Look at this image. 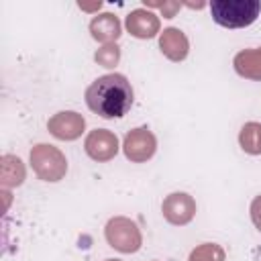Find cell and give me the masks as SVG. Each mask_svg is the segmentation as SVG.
I'll list each match as a JSON object with an SVG mask.
<instances>
[{
    "mask_svg": "<svg viewBox=\"0 0 261 261\" xmlns=\"http://www.w3.org/2000/svg\"><path fill=\"white\" fill-rule=\"evenodd\" d=\"M84 98L88 108L100 118H122L135 102V90L126 75L114 71L96 77L86 88Z\"/></svg>",
    "mask_w": 261,
    "mask_h": 261,
    "instance_id": "6da1fadb",
    "label": "cell"
},
{
    "mask_svg": "<svg viewBox=\"0 0 261 261\" xmlns=\"http://www.w3.org/2000/svg\"><path fill=\"white\" fill-rule=\"evenodd\" d=\"M226 253L216 243H202L196 249H192L188 261H224Z\"/></svg>",
    "mask_w": 261,
    "mask_h": 261,
    "instance_id": "9a60e30c",
    "label": "cell"
},
{
    "mask_svg": "<svg viewBox=\"0 0 261 261\" xmlns=\"http://www.w3.org/2000/svg\"><path fill=\"white\" fill-rule=\"evenodd\" d=\"M94 61L98 63V65H102V67H114V65H118V61H120V47L116 45V43H108V45H102L96 53H94Z\"/></svg>",
    "mask_w": 261,
    "mask_h": 261,
    "instance_id": "2e32d148",
    "label": "cell"
},
{
    "mask_svg": "<svg viewBox=\"0 0 261 261\" xmlns=\"http://www.w3.org/2000/svg\"><path fill=\"white\" fill-rule=\"evenodd\" d=\"M126 31L137 39H153L161 33V20L155 12L147 8H135L124 18Z\"/></svg>",
    "mask_w": 261,
    "mask_h": 261,
    "instance_id": "9c48e42d",
    "label": "cell"
},
{
    "mask_svg": "<svg viewBox=\"0 0 261 261\" xmlns=\"http://www.w3.org/2000/svg\"><path fill=\"white\" fill-rule=\"evenodd\" d=\"M249 212H251V220H253L255 228H257V230H261V194L253 198Z\"/></svg>",
    "mask_w": 261,
    "mask_h": 261,
    "instance_id": "e0dca14e",
    "label": "cell"
},
{
    "mask_svg": "<svg viewBox=\"0 0 261 261\" xmlns=\"http://www.w3.org/2000/svg\"><path fill=\"white\" fill-rule=\"evenodd\" d=\"M104 261H120V259H104Z\"/></svg>",
    "mask_w": 261,
    "mask_h": 261,
    "instance_id": "ffe728a7",
    "label": "cell"
},
{
    "mask_svg": "<svg viewBox=\"0 0 261 261\" xmlns=\"http://www.w3.org/2000/svg\"><path fill=\"white\" fill-rule=\"evenodd\" d=\"M210 12L216 24L224 29H243L257 20L261 12L259 0H212Z\"/></svg>",
    "mask_w": 261,
    "mask_h": 261,
    "instance_id": "7a4b0ae2",
    "label": "cell"
},
{
    "mask_svg": "<svg viewBox=\"0 0 261 261\" xmlns=\"http://www.w3.org/2000/svg\"><path fill=\"white\" fill-rule=\"evenodd\" d=\"M27 177V169L20 157L16 155H2L0 157V184L2 190L18 188Z\"/></svg>",
    "mask_w": 261,
    "mask_h": 261,
    "instance_id": "7c38bea8",
    "label": "cell"
},
{
    "mask_svg": "<svg viewBox=\"0 0 261 261\" xmlns=\"http://www.w3.org/2000/svg\"><path fill=\"white\" fill-rule=\"evenodd\" d=\"M47 130L59 141H75L86 130V118L75 110H61L47 120Z\"/></svg>",
    "mask_w": 261,
    "mask_h": 261,
    "instance_id": "ba28073f",
    "label": "cell"
},
{
    "mask_svg": "<svg viewBox=\"0 0 261 261\" xmlns=\"http://www.w3.org/2000/svg\"><path fill=\"white\" fill-rule=\"evenodd\" d=\"M120 147L122 145L118 143V137L108 128H94L84 139L86 155L98 163H106V161L114 159Z\"/></svg>",
    "mask_w": 261,
    "mask_h": 261,
    "instance_id": "8992f818",
    "label": "cell"
},
{
    "mask_svg": "<svg viewBox=\"0 0 261 261\" xmlns=\"http://www.w3.org/2000/svg\"><path fill=\"white\" fill-rule=\"evenodd\" d=\"M163 218L173 226H186L196 216V200L186 192H171L161 202Z\"/></svg>",
    "mask_w": 261,
    "mask_h": 261,
    "instance_id": "52a82bcc",
    "label": "cell"
},
{
    "mask_svg": "<svg viewBox=\"0 0 261 261\" xmlns=\"http://www.w3.org/2000/svg\"><path fill=\"white\" fill-rule=\"evenodd\" d=\"M147 6H155V8H161V12H163V16L165 18H173V14L179 10V2H163V4H155V2H145Z\"/></svg>",
    "mask_w": 261,
    "mask_h": 261,
    "instance_id": "ac0fdd59",
    "label": "cell"
},
{
    "mask_svg": "<svg viewBox=\"0 0 261 261\" xmlns=\"http://www.w3.org/2000/svg\"><path fill=\"white\" fill-rule=\"evenodd\" d=\"M239 145L249 155H261V122H245L239 130Z\"/></svg>",
    "mask_w": 261,
    "mask_h": 261,
    "instance_id": "5bb4252c",
    "label": "cell"
},
{
    "mask_svg": "<svg viewBox=\"0 0 261 261\" xmlns=\"http://www.w3.org/2000/svg\"><path fill=\"white\" fill-rule=\"evenodd\" d=\"M157 151V137L147 126H137L128 130L122 139V153L133 163L149 161Z\"/></svg>",
    "mask_w": 261,
    "mask_h": 261,
    "instance_id": "5b68a950",
    "label": "cell"
},
{
    "mask_svg": "<svg viewBox=\"0 0 261 261\" xmlns=\"http://www.w3.org/2000/svg\"><path fill=\"white\" fill-rule=\"evenodd\" d=\"M106 243L118 253H137L143 247V234L135 220L128 216H112L104 226Z\"/></svg>",
    "mask_w": 261,
    "mask_h": 261,
    "instance_id": "277c9868",
    "label": "cell"
},
{
    "mask_svg": "<svg viewBox=\"0 0 261 261\" xmlns=\"http://www.w3.org/2000/svg\"><path fill=\"white\" fill-rule=\"evenodd\" d=\"M90 35L102 45L116 43L118 37L122 35V24L116 14L112 12H98L90 20Z\"/></svg>",
    "mask_w": 261,
    "mask_h": 261,
    "instance_id": "8fae6325",
    "label": "cell"
},
{
    "mask_svg": "<svg viewBox=\"0 0 261 261\" xmlns=\"http://www.w3.org/2000/svg\"><path fill=\"white\" fill-rule=\"evenodd\" d=\"M234 71L247 80H261V47L239 51L234 55Z\"/></svg>",
    "mask_w": 261,
    "mask_h": 261,
    "instance_id": "4fadbf2b",
    "label": "cell"
},
{
    "mask_svg": "<svg viewBox=\"0 0 261 261\" xmlns=\"http://www.w3.org/2000/svg\"><path fill=\"white\" fill-rule=\"evenodd\" d=\"M100 6H102V2H100V0H98L96 4H84V2H80V8H86V10H98Z\"/></svg>",
    "mask_w": 261,
    "mask_h": 261,
    "instance_id": "d6986e66",
    "label": "cell"
},
{
    "mask_svg": "<svg viewBox=\"0 0 261 261\" xmlns=\"http://www.w3.org/2000/svg\"><path fill=\"white\" fill-rule=\"evenodd\" d=\"M159 49L169 61H184L190 53V41L177 27H167L159 33Z\"/></svg>",
    "mask_w": 261,
    "mask_h": 261,
    "instance_id": "30bf717a",
    "label": "cell"
},
{
    "mask_svg": "<svg viewBox=\"0 0 261 261\" xmlns=\"http://www.w3.org/2000/svg\"><path fill=\"white\" fill-rule=\"evenodd\" d=\"M29 159L35 175L43 181H59L67 173V159L61 153V149L53 145L47 143L35 145L29 153Z\"/></svg>",
    "mask_w": 261,
    "mask_h": 261,
    "instance_id": "3957f363",
    "label": "cell"
}]
</instances>
